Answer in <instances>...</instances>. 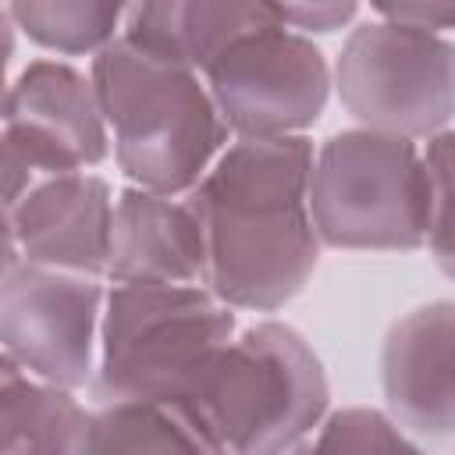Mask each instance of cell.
<instances>
[{"instance_id": "obj_16", "label": "cell", "mask_w": 455, "mask_h": 455, "mask_svg": "<svg viewBox=\"0 0 455 455\" xmlns=\"http://www.w3.org/2000/svg\"><path fill=\"white\" fill-rule=\"evenodd\" d=\"M89 451H206V444L174 405L117 398L92 409Z\"/></svg>"}, {"instance_id": "obj_1", "label": "cell", "mask_w": 455, "mask_h": 455, "mask_svg": "<svg viewBox=\"0 0 455 455\" xmlns=\"http://www.w3.org/2000/svg\"><path fill=\"white\" fill-rule=\"evenodd\" d=\"M306 135L235 139L188 192L206 231V284L231 309L277 313L316 274Z\"/></svg>"}, {"instance_id": "obj_20", "label": "cell", "mask_w": 455, "mask_h": 455, "mask_svg": "<svg viewBox=\"0 0 455 455\" xmlns=\"http://www.w3.org/2000/svg\"><path fill=\"white\" fill-rule=\"evenodd\" d=\"M377 18L395 25H412L427 32L455 28V0H370Z\"/></svg>"}, {"instance_id": "obj_6", "label": "cell", "mask_w": 455, "mask_h": 455, "mask_svg": "<svg viewBox=\"0 0 455 455\" xmlns=\"http://www.w3.org/2000/svg\"><path fill=\"white\" fill-rule=\"evenodd\" d=\"M334 92L355 124L427 142L455 121V43L444 32L366 21L334 60Z\"/></svg>"}, {"instance_id": "obj_19", "label": "cell", "mask_w": 455, "mask_h": 455, "mask_svg": "<svg viewBox=\"0 0 455 455\" xmlns=\"http://www.w3.org/2000/svg\"><path fill=\"white\" fill-rule=\"evenodd\" d=\"M363 0H270L277 18L306 36H327L345 28Z\"/></svg>"}, {"instance_id": "obj_13", "label": "cell", "mask_w": 455, "mask_h": 455, "mask_svg": "<svg viewBox=\"0 0 455 455\" xmlns=\"http://www.w3.org/2000/svg\"><path fill=\"white\" fill-rule=\"evenodd\" d=\"M281 21L270 0H132L121 36L142 53L206 71L242 36Z\"/></svg>"}, {"instance_id": "obj_18", "label": "cell", "mask_w": 455, "mask_h": 455, "mask_svg": "<svg viewBox=\"0 0 455 455\" xmlns=\"http://www.w3.org/2000/svg\"><path fill=\"white\" fill-rule=\"evenodd\" d=\"M430 174V224L427 249L444 277L455 281V128H444L423 146Z\"/></svg>"}, {"instance_id": "obj_5", "label": "cell", "mask_w": 455, "mask_h": 455, "mask_svg": "<svg viewBox=\"0 0 455 455\" xmlns=\"http://www.w3.org/2000/svg\"><path fill=\"white\" fill-rule=\"evenodd\" d=\"M309 210L327 249H423L430 224V174L419 142L363 124L327 135L313 153Z\"/></svg>"}, {"instance_id": "obj_17", "label": "cell", "mask_w": 455, "mask_h": 455, "mask_svg": "<svg viewBox=\"0 0 455 455\" xmlns=\"http://www.w3.org/2000/svg\"><path fill=\"white\" fill-rule=\"evenodd\" d=\"M309 448L316 451H416V437L384 409L348 405L323 416Z\"/></svg>"}, {"instance_id": "obj_10", "label": "cell", "mask_w": 455, "mask_h": 455, "mask_svg": "<svg viewBox=\"0 0 455 455\" xmlns=\"http://www.w3.org/2000/svg\"><path fill=\"white\" fill-rule=\"evenodd\" d=\"M7 249L4 259H28L71 274L107 277L114 196L107 178L71 171L36 181L14 206H4Z\"/></svg>"}, {"instance_id": "obj_8", "label": "cell", "mask_w": 455, "mask_h": 455, "mask_svg": "<svg viewBox=\"0 0 455 455\" xmlns=\"http://www.w3.org/2000/svg\"><path fill=\"white\" fill-rule=\"evenodd\" d=\"M203 78L235 139L306 135L334 89L323 50L284 21L231 43Z\"/></svg>"}, {"instance_id": "obj_11", "label": "cell", "mask_w": 455, "mask_h": 455, "mask_svg": "<svg viewBox=\"0 0 455 455\" xmlns=\"http://www.w3.org/2000/svg\"><path fill=\"white\" fill-rule=\"evenodd\" d=\"M380 387L387 412L409 434H455V299L423 302L387 327Z\"/></svg>"}, {"instance_id": "obj_4", "label": "cell", "mask_w": 455, "mask_h": 455, "mask_svg": "<svg viewBox=\"0 0 455 455\" xmlns=\"http://www.w3.org/2000/svg\"><path fill=\"white\" fill-rule=\"evenodd\" d=\"M235 334V309L210 284H110L92 391L100 402L178 405L203 363Z\"/></svg>"}, {"instance_id": "obj_15", "label": "cell", "mask_w": 455, "mask_h": 455, "mask_svg": "<svg viewBox=\"0 0 455 455\" xmlns=\"http://www.w3.org/2000/svg\"><path fill=\"white\" fill-rule=\"evenodd\" d=\"M132 0H7L14 28L46 53L96 57L124 28Z\"/></svg>"}, {"instance_id": "obj_12", "label": "cell", "mask_w": 455, "mask_h": 455, "mask_svg": "<svg viewBox=\"0 0 455 455\" xmlns=\"http://www.w3.org/2000/svg\"><path fill=\"white\" fill-rule=\"evenodd\" d=\"M206 231L188 196L128 185L114 199L110 284H206Z\"/></svg>"}, {"instance_id": "obj_14", "label": "cell", "mask_w": 455, "mask_h": 455, "mask_svg": "<svg viewBox=\"0 0 455 455\" xmlns=\"http://www.w3.org/2000/svg\"><path fill=\"white\" fill-rule=\"evenodd\" d=\"M92 409L71 387L25 373L0 355V451L4 455H82L89 451Z\"/></svg>"}, {"instance_id": "obj_9", "label": "cell", "mask_w": 455, "mask_h": 455, "mask_svg": "<svg viewBox=\"0 0 455 455\" xmlns=\"http://www.w3.org/2000/svg\"><path fill=\"white\" fill-rule=\"evenodd\" d=\"M107 277L4 259L0 281V355L25 373L60 387H85L96 377Z\"/></svg>"}, {"instance_id": "obj_3", "label": "cell", "mask_w": 455, "mask_h": 455, "mask_svg": "<svg viewBox=\"0 0 455 455\" xmlns=\"http://www.w3.org/2000/svg\"><path fill=\"white\" fill-rule=\"evenodd\" d=\"M89 75L121 174L153 192L188 196L231 135L206 78L142 53L124 36L92 57Z\"/></svg>"}, {"instance_id": "obj_2", "label": "cell", "mask_w": 455, "mask_h": 455, "mask_svg": "<svg viewBox=\"0 0 455 455\" xmlns=\"http://www.w3.org/2000/svg\"><path fill=\"white\" fill-rule=\"evenodd\" d=\"M174 409L210 455H277L313 441L331 412V384L291 323L256 320L203 363Z\"/></svg>"}, {"instance_id": "obj_7", "label": "cell", "mask_w": 455, "mask_h": 455, "mask_svg": "<svg viewBox=\"0 0 455 455\" xmlns=\"http://www.w3.org/2000/svg\"><path fill=\"white\" fill-rule=\"evenodd\" d=\"M110 153V128L92 75L60 57L28 60L4 100V206L36 181L92 171Z\"/></svg>"}]
</instances>
